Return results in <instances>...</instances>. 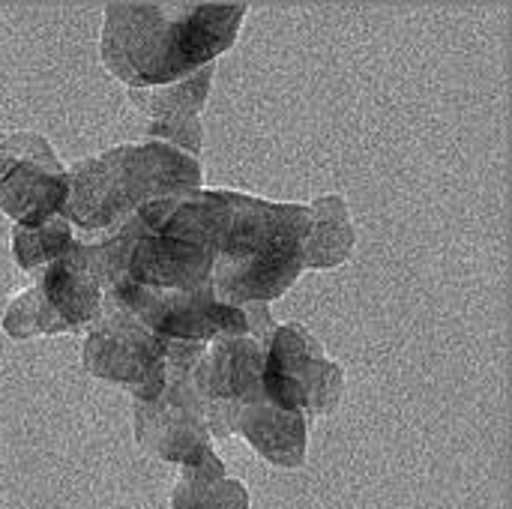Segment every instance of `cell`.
Wrapping results in <instances>:
<instances>
[{
    "label": "cell",
    "instance_id": "obj_2",
    "mask_svg": "<svg viewBox=\"0 0 512 509\" xmlns=\"http://www.w3.org/2000/svg\"><path fill=\"white\" fill-rule=\"evenodd\" d=\"M312 207L270 204L219 189L213 231V291L228 306L282 297L306 270Z\"/></svg>",
    "mask_w": 512,
    "mask_h": 509
},
{
    "label": "cell",
    "instance_id": "obj_8",
    "mask_svg": "<svg viewBox=\"0 0 512 509\" xmlns=\"http://www.w3.org/2000/svg\"><path fill=\"white\" fill-rule=\"evenodd\" d=\"M264 339L228 336L204 345L189 378L204 408V423L210 435L228 438V429L237 414L267 402L261 390Z\"/></svg>",
    "mask_w": 512,
    "mask_h": 509
},
{
    "label": "cell",
    "instance_id": "obj_10",
    "mask_svg": "<svg viewBox=\"0 0 512 509\" xmlns=\"http://www.w3.org/2000/svg\"><path fill=\"white\" fill-rule=\"evenodd\" d=\"M213 81V66H204L201 72L180 78L177 84H162L153 90H132L129 99L156 120V126L150 129L153 135H162L168 141L189 150V156L201 153V129H198V108L207 99Z\"/></svg>",
    "mask_w": 512,
    "mask_h": 509
},
{
    "label": "cell",
    "instance_id": "obj_11",
    "mask_svg": "<svg viewBox=\"0 0 512 509\" xmlns=\"http://www.w3.org/2000/svg\"><path fill=\"white\" fill-rule=\"evenodd\" d=\"M306 426L300 414H285L270 402L246 408L234 417L228 435H243L264 462L279 468H300L306 462Z\"/></svg>",
    "mask_w": 512,
    "mask_h": 509
},
{
    "label": "cell",
    "instance_id": "obj_7",
    "mask_svg": "<svg viewBox=\"0 0 512 509\" xmlns=\"http://www.w3.org/2000/svg\"><path fill=\"white\" fill-rule=\"evenodd\" d=\"M204 345H189L171 366L168 387L153 402L135 405V438L138 444L165 462L180 468H198L216 459L210 447V432L204 423V408L192 387V369Z\"/></svg>",
    "mask_w": 512,
    "mask_h": 509
},
{
    "label": "cell",
    "instance_id": "obj_1",
    "mask_svg": "<svg viewBox=\"0 0 512 509\" xmlns=\"http://www.w3.org/2000/svg\"><path fill=\"white\" fill-rule=\"evenodd\" d=\"M246 6L111 3L102 27V63L132 87H162L195 75L237 39Z\"/></svg>",
    "mask_w": 512,
    "mask_h": 509
},
{
    "label": "cell",
    "instance_id": "obj_9",
    "mask_svg": "<svg viewBox=\"0 0 512 509\" xmlns=\"http://www.w3.org/2000/svg\"><path fill=\"white\" fill-rule=\"evenodd\" d=\"M69 201V168L36 159L15 162L0 177V210L21 228L45 225Z\"/></svg>",
    "mask_w": 512,
    "mask_h": 509
},
{
    "label": "cell",
    "instance_id": "obj_14",
    "mask_svg": "<svg viewBox=\"0 0 512 509\" xmlns=\"http://www.w3.org/2000/svg\"><path fill=\"white\" fill-rule=\"evenodd\" d=\"M75 243H78L75 228L63 216H54V219H48L45 225H36V228L15 225L12 255H15V261H18V267L24 273H33V270H42L45 264L63 258L66 252H72Z\"/></svg>",
    "mask_w": 512,
    "mask_h": 509
},
{
    "label": "cell",
    "instance_id": "obj_13",
    "mask_svg": "<svg viewBox=\"0 0 512 509\" xmlns=\"http://www.w3.org/2000/svg\"><path fill=\"white\" fill-rule=\"evenodd\" d=\"M312 213H315V225L309 234L306 267H321V270L339 267L342 261H348L354 249V228L348 222V207L342 198L327 195L312 204Z\"/></svg>",
    "mask_w": 512,
    "mask_h": 509
},
{
    "label": "cell",
    "instance_id": "obj_4",
    "mask_svg": "<svg viewBox=\"0 0 512 509\" xmlns=\"http://www.w3.org/2000/svg\"><path fill=\"white\" fill-rule=\"evenodd\" d=\"M186 345L192 342L159 339L129 312L105 300L102 315L84 342V366L90 375L129 390L138 402H153L168 387L171 366Z\"/></svg>",
    "mask_w": 512,
    "mask_h": 509
},
{
    "label": "cell",
    "instance_id": "obj_5",
    "mask_svg": "<svg viewBox=\"0 0 512 509\" xmlns=\"http://www.w3.org/2000/svg\"><path fill=\"white\" fill-rule=\"evenodd\" d=\"M345 387V372L336 366L315 336L300 324L273 327L264 339V372L261 390L264 399L306 420L327 417L336 411Z\"/></svg>",
    "mask_w": 512,
    "mask_h": 509
},
{
    "label": "cell",
    "instance_id": "obj_6",
    "mask_svg": "<svg viewBox=\"0 0 512 509\" xmlns=\"http://www.w3.org/2000/svg\"><path fill=\"white\" fill-rule=\"evenodd\" d=\"M102 303V288L87 264L84 243L78 240L72 252L45 264L39 270V279L9 303L3 330L12 339L81 330L87 324H96V318L102 315Z\"/></svg>",
    "mask_w": 512,
    "mask_h": 509
},
{
    "label": "cell",
    "instance_id": "obj_3",
    "mask_svg": "<svg viewBox=\"0 0 512 509\" xmlns=\"http://www.w3.org/2000/svg\"><path fill=\"white\" fill-rule=\"evenodd\" d=\"M201 183L198 159L159 141L117 147L69 168V201L63 219L81 231L111 234L144 204L189 192Z\"/></svg>",
    "mask_w": 512,
    "mask_h": 509
},
{
    "label": "cell",
    "instance_id": "obj_15",
    "mask_svg": "<svg viewBox=\"0 0 512 509\" xmlns=\"http://www.w3.org/2000/svg\"><path fill=\"white\" fill-rule=\"evenodd\" d=\"M21 159H36L45 165H60V159L51 153L48 141L30 132H18V135H0V177Z\"/></svg>",
    "mask_w": 512,
    "mask_h": 509
},
{
    "label": "cell",
    "instance_id": "obj_12",
    "mask_svg": "<svg viewBox=\"0 0 512 509\" xmlns=\"http://www.w3.org/2000/svg\"><path fill=\"white\" fill-rule=\"evenodd\" d=\"M171 509H249V492L228 477L216 456L198 468H183L171 492Z\"/></svg>",
    "mask_w": 512,
    "mask_h": 509
}]
</instances>
